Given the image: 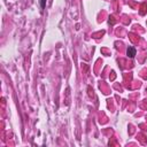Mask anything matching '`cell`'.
<instances>
[{"instance_id": "6da1fadb", "label": "cell", "mask_w": 147, "mask_h": 147, "mask_svg": "<svg viewBox=\"0 0 147 147\" xmlns=\"http://www.w3.org/2000/svg\"><path fill=\"white\" fill-rule=\"evenodd\" d=\"M127 56L129 57H134V55H136V49L133 48V47H131V46H129V48H127Z\"/></svg>"}, {"instance_id": "7a4b0ae2", "label": "cell", "mask_w": 147, "mask_h": 147, "mask_svg": "<svg viewBox=\"0 0 147 147\" xmlns=\"http://www.w3.org/2000/svg\"><path fill=\"white\" fill-rule=\"evenodd\" d=\"M40 6H41V8H45V6H46V0H40Z\"/></svg>"}]
</instances>
